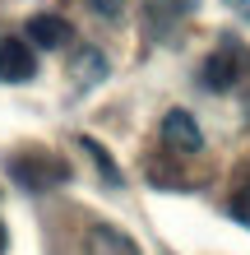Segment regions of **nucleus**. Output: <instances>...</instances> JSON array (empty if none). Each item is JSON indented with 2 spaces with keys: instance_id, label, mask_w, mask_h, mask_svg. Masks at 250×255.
<instances>
[{
  "instance_id": "nucleus-4",
  "label": "nucleus",
  "mask_w": 250,
  "mask_h": 255,
  "mask_svg": "<svg viewBox=\"0 0 250 255\" xmlns=\"http://www.w3.org/2000/svg\"><path fill=\"white\" fill-rule=\"evenodd\" d=\"M37 74V56L23 37H0V84H23Z\"/></svg>"
},
{
  "instance_id": "nucleus-2",
  "label": "nucleus",
  "mask_w": 250,
  "mask_h": 255,
  "mask_svg": "<svg viewBox=\"0 0 250 255\" xmlns=\"http://www.w3.org/2000/svg\"><path fill=\"white\" fill-rule=\"evenodd\" d=\"M250 70V51H246V42L237 37H227V42H218V47L204 56V65H199V84L209 88V93H232V88L241 84V74Z\"/></svg>"
},
{
  "instance_id": "nucleus-10",
  "label": "nucleus",
  "mask_w": 250,
  "mask_h": 255,
  "mask_svg": "<svg viewBox=\"0 0 250 255\" xmlns=\"http://www.w3.org/2000/svg\"><path fill=\"white\" fill-rule=\"evenodd\" d=\"M88 9H93L97 19H121V14H125V0H88Z\"/></svg>"
},
{
  "instance_id": "nucleus-9",
  "label": "nucleus",
  "mask_w": 250,
  "mask_h": 255,
  "mask_svg": "<svg viewBox=\"0 0 250 255\" xmlns=\"http://www.w3.org/2000/svg\"><path fill=\"white\" fill-rule=\"evenodd\" d=\"M79 148H88V158L97 162V172L107 176L111 186H125V176H121V167H116V162H111V153H107V148H102L97 139H79Z\"/></svg>"
},
{
  "instance_id": "nucleus-11",
  "label": "nucleus",
  "mask_w": 250,
  "mask_h": 255,
  "mask_svg": "<svg viewBox=\"0 0 250 255\" xmlns=\"http://www.w3.org/2000/svg\"><path fill=\"white\" fill-rule=\"evenodd\" d=\"M232 218H241L246 228H250V186H241L237 195H232Z\"/></svg>"
},
{
  "instance_id": "nucleus-7",
  "label": "nucleus",
  "mask_w": 250,
  "mask_h": 255,
  "mask_svg": "<svg viewBox=\"0 0 250 255\" xmlns=\"http://www.w3.org/2000/svg\"><path fill=\"white\" fill-rule=\"evenodd\" d=\"M23 33L33 37V47H42V51H56V47H65V42L75 37V33H70V23L61 19V14H33Z\"/></svg>"
},
{
  "instance_id": "nucleus-8",
  "label": "nucleus",
  "mask_w": 250,
  "mask_h": 255,
  "mask_svg": "<svg viewBox=\"0 0 250 255\" xmlns=\"http://www.w3.org/2000/svg\"><path fill=\"white\" fill-rule=\"evenodd\" d=\"M195 9H199V0H144V14H149V23L158 28V33H167L171 23L190 19Z\"/></svg>"
},
{
  "instance_id": "nucleus-12",
  "label": "nucleus",
  "mask_w": 250,
  "mask_h": 255,
  "mask_svg": "<svg viewBox=\"0 0 250 255\" xmlns=\"http://www.w3.org/2000/svg\"><path fill=\"white\" fill-rule=\"evenodd\" d=\"M232 9H237V14H246V19H250V0H232Z\"/></svg>"
},
{
  "instance_id": "nucleus-3",
  "label": "nucleus",
  "mask_w": 250,
  "mask_h": 255,
  "mask_svg": "<svg viewBox=\"0 0 250 255\" xmlns=\"http://www.w3.org/2000/svg\"><path fill=\"white\" fill-rule=\"evenodd\" d=\"M163 144L171 148L176 158H181V153H199V148H204V130L195 126V116H190V112L176 107V112L163 116Z\"/></svg>"
},
{
  "instance_id": "nucleus-1",
  "label": "nucleus",
  "mask_w": 250,
  "mask_h": 255,
  "mask_svg": "<svg viewBox=\"0 0 250 255\" xmlns=\"http://www.w3.org/2000/svg\"><path fill=\"white\" fill-rule=\"evenodd\" d=\"M5 172L14 176V186H23V190H56V186H65L70 181V162L61 153H51V148H19V153H9L5 158Z\"/></svg>"
},
{
  "instance_id": "nucleus-6",
  "label": "nucleus",
  "mask_w": 250,
  "mask_h": 255,
  "mask_svg": "<svg viewBox=\"0 0 250 255\" xmlns=\"http://www.w3.org/2000/svg\"><path fill=\"white\" fill-rule=\"evenodd\" d=\"M83 251L88 255H139V246L121 228H111V223H93L88 237H83Z\"/></svg>"
},
{
  "instance_id": "nucleus-13",
  "label": "nucleus",
  "mask_w": 250,
  "mask_h": 255,
  "mask_svg": "<svg viewBox=\"0 0 250 255\" xmlns=\"http://www.w3.org/2000/svg\"><path fill=\"white\" fill-rule=\"evenodd\" d=\"M9 246V232H5V223H0V251H5Z\"/></svg>"
},
{
  "instance_id": "nucleus-5",
  "label": "nucleus",
  "mask_w": 250,
  "mask_h": 255,
  "mask_svg": "<svg viewBox=\"0 0 250 255\" xmlns=\"http://www.w3.org/2000/svg\"><path fill=\"white\" fill-rule=\"evenodd\" d=\"M70 88L75 93H88L93 84H102L107 79V56L102 51H93V47H75V56H70Z\"/></svg>"
}]
</instances>
